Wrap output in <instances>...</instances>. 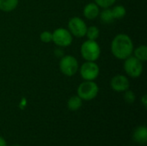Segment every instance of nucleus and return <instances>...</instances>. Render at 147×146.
Returning a JSON list of instances; mask_svg holds the SVG:
<instances>
[{"mask_svg":"<svg viewBox=\"0 0 147 146\" xmlns=\"http://www.w3.org/2000/svg\"><path fill=\"white\" fill-rule=\"evenodd\" d=\"M134 49V42L131 37L127 34H116L110 45V50L113 56L121 60H125L132 56Z\"/></svg>","mask_w":147,"mask_h":146,"instance_id":"1","label":"nucleus"},{"mask_svg":"<svg viewBox=\"0 0 147 146\" xmlns=\"http://www.w3.org/2000/svg\"><path fill=\"white\" fill-rule=\"evenodd\" d=\"M80 53L85 61L96 62L101 55V47L96 40H87L81 45Z\"/></svg>","mask_w":147,"mask_h":146,"instance_id":"2","label":"nucleus"},{"mask_svg":"<svg viewBox=\"0 0 147 146\" xmlns=\"http://www.w3.org/2000/svg\"><path fill=\"white\" fill-rule=\"evenodd\" d=\"M98 93L99 87L94 81H84L77 89L78 96L83 101H91L97 96Z\"/></svg>","mask_w":147,"mask_h":146,"instance_id":"3","label":"nucleus"},{"mask_svg":"<svg viewBox=\"0 0 147 146\" xmlns=\"http://www.w3.org/2000/svg\"><path fill=\"white\" fill-rule=\"evenodd\" d=\"M59 67L62 74L66 77H72L78 71L79 64L74 56L64 55L62 58H60Z\"/></svg>","mask_w":147,"mask_h":146,"instance_id":"4","label":"nucleus"},{"mask_svg":"<svg viewBox=\"0 0 147 146\" xmlns=\"http://www.w3.org/2000/svg\"><path fill=\"white\" fill-rule=\"evenodd\" d=\"M123 68L126 74L133 78L140 77L144 71L143 63L134 56H130L124 60Z\"/></svg>","mask_w":147,"mask_h":146,"instance_id":"5","label":"nucleus"},{"mask_svg":"<svg viewBox=\"0 0 147 146\" xmlns=\"http://www.w3.org/2000/svg\"><path fill=\"white\" fill-rule=\"evenodd\" d=\"M78 71L81 77L84 81H95L100 74L99 65L93 61H85Z\"/></svg>","mask_w":147,"mask_h":146,"instance_id":"6","label":"nucleus"},{"mask_svg":"<svg viewBox=\"0 0 147 146\" xmlns=\"http://www.w3.org/2000/svg\"><path fill=\"white\" fill-rule=\"evenodd\" d=\"M52 34H53L52 41L59 47L64 48V47H68L69 46L71 45L73 40V36L71 35V34L68 29L64 28H56L53 32H52Z\"/></svg>","mask_w":147,"mask_h":146,"instance_id":"7","label":"nucleus"},{"mask_svg":"<svg viewBox=\"0 0 147 146\" xmlns=\"http://www.w3.org/2000/svg\"><path fill=\"white\" fill-rule=\"evenodd\" d=\"M87 28L88 27L85 22L78 16L71 17L68 22V30L72 36L77 38L84 37Z\"/></svg>","mask_w":147,"mask_h":146,"instance_id":"8","label":"nucleus"},{"mask_svg":"<svg viewBox=\"0 0 147 146\" xmlns=\"http://www.w3.org/2000/svg\"><path fill=\"white\" fill-rule=\"evenodd\" d=\"M110 87L115 92H125L129 89L130 82L127 76L118 74L112 77L110 81Z\"/></svg>","mask_w":147,"mask_h":146,"instance_id":"9","label":"nucleus"},{"mask_svg":"<svg viewBox=\"0 0 147 146\" xmlns=\"http://www.w3.org/2000/svg\"><path fill=\"white\" fill-rule=\"evenodd\" d=\"M100 14V7L94 2L87 3L83 9L84 16L88 20H94L99 16Z\"/></svg>","mask_w":147,"mask_h":146,"instance_id":"10","label":"nucleus"},{"mask_svg":"<svg viewBox=\"0 0 147 146\" xmlns=\"http://www.w3.org/2000/svg\"><path fill=\"white\" fill-rule=\"evenodd\" d=\"M133 139L140 145H145L147 142L146 126H138L133 133Z\"/></svg>","mask_w":147,"mask_h":146,"instance_id":"11","label":"nucleus"},{"mask_svg":"<svg viewBox=\"0 0 147 146\" xmlns=\"http://www.w3.org/2000/svg\"><path fill=\"white\" fill-rule=\"evenodd\" d=\"M19 3V0H0V10L11 12L15 10Z\"/></svg>","mask_w":147,"mask_h":146,"instance_id":"12","label":"nucleus"},{"mask_svg":"<svg viewBox=\"0 0 147 146\" xmlns=\"http://www.w3.org/2000/svg\"><path fill=\"white\" fill-rule=\"evenodd\" d=\"M82 105H83V100L78 95L71 96L67 102V108L71 111H77L80 109Z\"/></svg>","mask_w":147,"mask_h":146,"instance_id":"13","label":"nucleus"},{"mask_svg":"<svg viewBox=\"0 0 147 146\" xmlns=\"http://www.w3.org/2000/svg\"><path fill=\"white\" fill-rule=\"evenodd\" d=\"M133 53L134 57H135L142 63H145L147 60V46L146 45H141L134 48Z\"/></svg>","mask_w":147,"mask_h":146,"instance_id":"14","label":"nucleus"},{"mask_svg":"<svg viewBox=\"0 0 147 146\" xmlns=\"http://www.w3.org/2000/svg\"><path fill=\"white\" fill-rule=\"evenodd\" d=\"M99 16H100L101 21L103 23H106V24L112 23L114 22V20H115V18L113 16V14H112V10L109 8L103 9L102 11H100Z\"/></svg>","mask_w":147,"mask_h":146,"instance_id":"15","label":"nucleus"},{"mask_svg":"<svg viewBox=\"0 0 147 146\" xmlns=\"http://www.w3.org/2000/svg\"><path fill=\"white\" fill-rule=\"evenodd\" d=\"M99 35H100V31L96 26H90L87 28L85 36L88 38V40H96L99 38Z\"/></svg>","mask_w":147,"mask_h":146,"instance_id":"16","label":"nucleus"},{"mask_svg":"<svg viewBox=\"0 0 147 146\" xmlns=\"http://www.w3.org/2000/svg\"><path fill=\"white\" fill-rule=\"evenodd\" d=\"M111 10H112V14H113V16H114L115 20V19H121L127 14L126 8L123 5H121V4L113 7V9H111Z\"/></svg>","mask_w":147,"mask_h":146,"instance_id":"17","label":"nucleus"},{"mask_svg":"<svg viewBox=\"0 0 147 146\" xmlns=\"http://www.w3.org/2000/svg\"><path fill=\"white\" fill-rule=\"evenodd\" d=\"M40 40L41 42L46 43V44L52 42V40H53V34H52V32L47 31V30L41 32L40 34Z\"/></svg>","mask_w":147,"mask_h":146,"instance_id":"18","label":"nucleus"},{"mask_svg":"<svg viewBox=\"0 0 147 146\" xmlns=\"http://www.w3.org/2000/svg\"><path fill=\"white\" fill-rule=\"evenodd\" d=\"M94 1L100 8H102V9L110 8L116 2V0H94Z\"/></svg>","mask_w":147,"mask_h":146,"instance_id":"19","label":"nucleus"},{"mask_svg":"<svg viewBox=\"0 0 147 146\" xmlns=\"http://www.w3.org/2000/svg\"><path fill=\"white\" fill-rule=\"evenodd\" d=\"M124 100L126 102H127L129 104L134 103L136 100V96H135L134 92L132 90H129V89L126 90L124 92Z\"/></svg>","mask_w":147,"mask_h":146,"instance_id":"20","label":"nucleus"},{"mask_svg":"<svg viewBox=\"0 0 147 146\" xmlns=\"http://www.w3.org/2000/svg\"><path fill=\"white\" fill-rule=\"evenodd\" d=\"M54 55L57 58H62L65 55V53H64V51L61 49V47H59V48L54 50Z\"/></svg>","mask_w":147,"mask_h":146,"instance_id":"21","label":"nucleus"},{"mask_svg":"<svg viewBox=\"0 0 147 146\" xmlns=\"http://www.w3.org/2000/svg\"><path fill=\"white\" fill-rule=\"evenodd\" d=\"M141 102H142V104H143L144 108H146V107H147V96L146 95H144V96H142V98H141Z\"/></svg>","mask_w":147,"mask_h":146,"instance_id":"22","label":"nucleus"},{"mask_svg":"<svg viewBox=\"0 0 147 146\" xmlns=\"http://www.w3.org/2000/svg\"><path fill=\"white\" fill-rule=\"evenodd\" d=\"M0 146H8L7 145V142L5 141V139L0 136Z\"/></svg>","mask_w":147,"mask_h":146,"instance_id":"23","label":"nucleus"},{"mask_svg":"<svg viewBox=\"0 0 147 146\" xmlns=\"http://www.w3.org/2000/svg\"><path fill=\"white\" fill-rule=\"evenodd\" d=\"M13 146H21V145H13Z\"/></svg>","mask_w":147,"mask_h":146,"instance_id":"24","label":"nucleus"},{"mask_svg":"<svg viewBox=\"0 0 147 146\" xmlns=\"http://www.w3.org/2000/svg\"><path fill=\"white\" fill-rule=\"evenodd\" d=\"M132 146H134V145H132Z\"/></svg>","mask_w":147,"mask_h":146,"instance_id":"25","label":"nucleus"}]
</instances>
